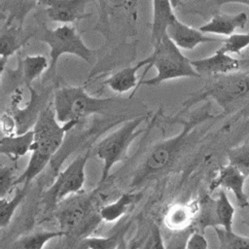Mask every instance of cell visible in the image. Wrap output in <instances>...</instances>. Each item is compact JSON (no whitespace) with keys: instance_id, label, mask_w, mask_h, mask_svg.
<instances>
[{"instance_id":"6da1fadb","label":"cell","mask_w":249,"mask_h":249,"mask_svg":"<svg viewBox=\"0 0 249 249\" xmlns=\"http://www.w3.org/2000/svg\"><path fill=\"white\" fill-rule=\"evenodd\" d=\"M115 102L114 98H101L89 94L85 86H62L53 92V108L61 124L76 126L81 120L91 115L104 114Z\"/></svg>"},{"instance_id":"7a4b0ae2","label":"cell","mask_w":249,"mask_h":249,"mask_svg":"<svg viewBox=\"0 0 249 249\" xmlns=\"http://www.w3.org/2000/svg\"><path fill=\"white\" fill-rule=\"evenodd\" d=\"M151 63L144 75L151 67H155L157 75L153 78L139 81L138 86L157 87L161 83L181 78H200L196 71L192 60L182 53L181 50L164 34L160 40L153 46L150 54Z\"/></svg>"},{"instance_id":"3957f363","label":"cell","mask_w":249,"mask_h":249,"mask_svg":"<svg viewBox=\"0 0 249 249\" xmlns=\"http://www.w3.org/2000/svg\"><path fill=\"white\" fill-rule=\"evenodd\" d=\"M209 118H212V116L207 111L198 114L191 118L188 122H183V127L178 134L157 143L149 151L142 165L136 171L132 185H139L150 176L168 167L176 159L196 126Z\"/></svg>"},{"instance_id":"277c9868","label":"cell","mask_w":249,"mask_h":249,"mask_svg":"<svg viewBox=\"0 0 249 249\" xmlns=\"http://www.w3.org/2000/svg\"><path fill=\"white\" fill-rule=\"evenodd\" d=\"M146 117L142 115L124 122L97 143L94 153L103 162L98 184H103L107 180L116 163L126 160L130 145L144 131L139 129V126Z\"/></svg>"},{"instance_id":"5b68a950","label":"cell","mask_w":249,"mask_h":249,"mask_svg":"<svg viewBox=\"0 0 249 249\" xmlns=\"http://www.w3.org/2000/svg\"><path fill=\"white\" fill-rule=\"evenodd\" d=\"M39 40L50 49L49 73H55L57 62L64 54L75 55L88 64H92L96 60L95 52L84 42L72 24H61L55 28L46 27Z\"/></svg>"},{"instance_id":"8992f818","label":"cell","mask_w":249,"mask_h":249,"mask_svg":"<svg viewBox=\"0 0 249 249\" xmlns=\"http://www.w3.org/2000/svg\"><path fill=\"white\" fill-rule=\"evenodd\" d=\"M215 78L217 79L214 82L192 94L183 102L182 112L201 100L211 98L226 113L229 112L231 105L249 95V71L235 72Z\"/></svg>"},{"instance_id":"52a82bcc","label":"cell","mask_w":249,"mask_h":249,"mask_svg":"<svg viewBox=\"0 0 249 249\" xmlns=\"http://www.w3.org/2000/svg\"><path fill=\"white\" fill-rule=\"evenodd\" d=\"M73 127L75 126L72 124H61L56 120L53 104L46 105L32 127L34 131L32 151L53 158L60 149L66 132Z\"/></svg>"},{"instance_id":"ba28073f","label":"cell","mask_w":249,"mask_h":249,"mask_svg":"<svg viewBox=\"0 0 249 249\" xmlns=\"http://www.w3.org/2000/svg\"><path fill=\"white\" fill-rule=\"evenodd\" d=\"M89 154L75 158L67 167L58 173L53 184L45 192L44 197L48 207H53L71 195L79 194L86 181V165Z\"/></svg>"},{"instance_id":"9c48e42d","label":"cell","mask_w":249,"mask_h":249,"mask_svg":"<svg viewBox=\"0 0 249 249\" xmlns=\"http://www.w3.org/2000/svg\"><path fill=\"white\" fill-rule=\"evenodd\" d=\"M90 0H39L47 17L54 22L72 24L89 16L87 7Z\"/></svg>"},{"instance_id":"30bf717a","label":"cell","mask_w":249,"mask_h":249,"mask_svg":"<svg viewBox=\"0 0 249 249\" xmlns=\"http://www.w3.org/2000/svg\"><path fill=\"white\" fill-rule=\"evenodd\" d=\"M206 211L200 218L201 225L213 228H222L227 231H231L235 209L231 204L225 190L220 189L217 197L206 204Z\"/></svg>"},{"instance_id":"8fae6325","label":"cell","mask_w":249,"mask_h":249,"mask_svg":"<svg viewBox=\"0 0 249 249\" xmlns=\"http://www.w3.org/2000/svg\"><path fill=\"white\" fill-rule=\"evenodd\" d=\"M247 176L234 165L228 163L221 166L210 184V191L223 189L231 191L240 208H246L249 200L245 194V181Z\"/></svg>"},{"instance_id":"7c38bea8","label":"cell","mask_w":249,"mask_h":249,"mask_svg":"<svg viewBox=\"0 0 249 249\" xmlns=\"http://www.w3.org/2000/svg\"><path fill=\"white\" fill-rule=\"evenodd\" d=\"M241 60L218 49L212 55L192 60V64L200 76L219 77L238 72Z\"/></svg>"},{"instance_id":"4fadbf2b","label":"cell","mask_w":249,"mask_h":249,"mask_svg":"<svg viewBox=\"0 0 249 249\" xmlns=\"http://www.w3.org/2000/svg\"><path fill=\"white\" fill-rule=\"evenodd\" d=\"M165 34L180 50L185 51H192L201 44L223 41L204 34L199 28H194L177 18L167 26Z\"/></svg>"},{"instance_id":"5bb4252c","label":"cell","mask_w":249,"mask_h":249,"mask_svg":"<svg viewBox=\"0 0 249 249\" xmlns=\"http://www.w3.org/2000/svg\"><path fill=\"white\" fill-rule=\"evenodd\" d=\"M27 35L22 26L18 24L5 23L0 34V70L3 74L8 59L14 55L28 41Z\"/></svg>"},{"instance_id":"9a60e30c","label":"cell","mask_w":249,"mask_h":249,"mask_svg":"<svg viewBox=\"0 0 249 249\" xmlns=\"http://www.w3.org/2000/svg\"><path fill=\"white\" fill-rule=\"evenodd\" d=\"M248 21V16L244 12L235 15L217 14L213 16L207 22L199 27L204 34H214L231 36L234 34L236 29L245 28Z\"/></svg>"},{"instance_id":"2e32d148","label":"cell","mask_w":249,"mask_h":249,"mask_svg":"<svg viewBox=\"0 0 249 249\" xmlns=\"http://www.w3.org/2000/svg\"><path fill=\"white\" fill-rule=\"evenodd\" d=\"M150 63L151 56L149 55L146 58L136 62L134 65L122 68L113 73L104 81L103 84L116 93L123 94L128 92L129 90L135 89L139 84L137 78L138 71L144 66L148 67Z\"/></svg>"},{"instance_id":"e0dca14e","label":"cell","mask_w":249,"mask_h":249,"mask_svg":"<svg viewBox=\"0 0 249 249\" xmlns=\"http://www.w3.org/2000/svg\"><path fill=\"white\" fill-rule=\"evenodd\" d=\"M34 143V131L29 129L23 133L2 135L0 140V154L8 157L13 161L31 153Z\"/></svg>"},{"instance_id":"ac0fdd59","label":"cell","mask_w":249,"mask_h":249,"mask_svg":"<svg viewBox=\"0 0 249 249\" xmlns=\"http://www.w3.org/2000/svg\"><path fill=\"white\" fill-rule=\"evenodd\" d=\"M170 0H152V31L153 46L165 34L167 26L176 18Z\"/></svg>"},{"instance_id":"d6986e66","label":"cell","mask_w":249,"mask_h":249,"mask_svg":"<svg viewBox=\"0 0 249 249\" xmlns=\"http://www.w3.org/2000/svg\"><path fill=\"white\" fill-rule=\"evenodd\" d=\"M89 209L88 202L74 201L56 213L59 230L67 235L74 231L84 221Z\"/></svg>"},{"instance_id":"ffe728a7","label":"cell","mask_w":249,"mask_h":249,"mask_svg":"<svg viewBox=\"0 0 249 249\" xmlns=\"http://www.w3.org/2000/svg\"><path fill=\"white\" fill-rule=\"evenodd\" d=\"M196 209L195 203L173 204L166 211L163 223L165 227L172 231L189 229L194 220Z\"/></svg>"},{"instance_id":"44dd1931","label":"cell","mask_w":249,"mask_h":249,"mask_svg":"<svg viewBox=\"0 0 249 249\" xmlns=\"http://www.w3.org/2000/svg\"><path fill=\"white\" fill-rule=\"evenodd\" d=\"M50 68V60L44 54H30L22 58L20 62V72L23 84L30 88L45 71Z\"/></svg>"},{"instance_id":"7402d4cb","label":"cell","mask_w":249,"mask_h":249,"mask_svg":"<svg viewBox=\"0 0 249 249\" xmlns=\"http://www.w3.org/2000/svg\"><path fill=\"white\" fill-rule=\"evenodd\" d=\"M138 198V196L135 194L124 193L115 201L102 206L99 210V218L107 223L115 222L122 218Z\"/></svg>"},{"instance_id":"603a6c76","label":"cell","mask_w":249,"mask_h":249,"mask_svg":"<svg viewBox=\"0 0 249 249\" xmlns=\"http://www.w3.org/2000/svg\"><path fill=\"white\" fill-rule=\"evenodd\" d=\"M63 236H67V234L60 230L35 231L18 237L11 249H44L45 245L52 239Z\"/></svg>"},{"instance_id":"cb8c5ba5","label":"cell","mask_w":249,"mask_h":249,"mask_svg":"<svg viewBox=\"0 0 249 249\" xmlns=\"http://www.w3.org/2000/svg\"><path fill=\"white\" fill-rule=\"evenodd\" d=\"M52 159L53 158L49 156L32 151L25 169L16 179L15 187L18 185L29 186V184L46 168Z\"/></svg>"},{"instance_id":"d4e9b609","label":"cell","mask_w":249,"mask_h":249,"mask_svg":"<svg viewBox=\"0 0 249 249\" xmlns=\"http://www.w3.org/2000/svg\"><path fill=\"white\" fill-rule=\"evenodd\" d=\"M129 223L119 229L110 236H89L79 241L76 249H115L118 243L124 237Z\"/></svg>"},{"instance_id":"484cf974","label":"cell","mask_w":249,"mask_h":249,"mask_svg":"<svg viewBox=\"0 0 249 249\" xmlns=\"http://www.w3.org/2000/svg\"><path fill=\"white\" fill-rule=\"evenodd\" d=\"M29 186L22 185L21 188L18 189L13 196L0 197V227L6 228L12 221L16 209L24 199L27 195Z\"/></svg>"},{"instance_id":"4316f807","label":"cell","mask_w":249,"mask_h":249,"mask_svg":"<svg viewBox=\"0 0 249 249\" xmlns=\"http://www.w3.org/2000/svg\"><path fill=\"white\" fill-rule=\"evenodd\" d=\"M219 249H249V236L235 233L233 231H227L222 228H214Z\"/></svg>"},{"instance_id":"83f0119b","label":"cell","mask_w":249,"mask_h":249,"mask_svg":"<svg viewBox=\"0 0 249 249\" xmlns=\"http://www.w3.org/2000/svg\"><path fill=\"white\" fill-rule=\"evenodd\" d=\"M227 157L229 163L234 165L249 177V140L240 146L229 149Z\"/></svg>"},{"instance_id":"f1b7e54d","label":"cell","mask_w":249,"mask_h":249,"mask_svg":"<svg viewBox=\"0 0 249 249\" xmlns=\"http://www.w3.org/2000/svg\"><path fill=\"white\" fill-rule=\"evenodd\" d=\"M247 47H249V32L234 33L227 37L222 41V46L219 49L230 54H239Z\"/></svg>"},{"instance_id":"f546056e","label":"cell","mask_w":249,"mask_h":249,"mask_svg":"<svg viewBox=\"0 0 249 249\" xmlns=\"http://www.w3.org/2000/svg\"><path fill=\"white\" fill-rule=\"evenodd\" d=\"M193 231L194 230L191 228L172 231V233L164 239L165 249H187L188 241Z\"/></svg>"},{"instance_id":"4dcf8cb0","label":"cell","mask_w":249,"mask_h":249,"mask_svg":"<svg viewBox=\"0 0 249 249\" xmlns=\"http://www.w3.org/2000/svg\"><path fill=\"white\" fill-rule=\"evenodd\" d=\"M17 177L14 175V169L9 166L1 165L0 168V197L8 196L11 190L15 187Z\"/></svg>"},{"instance_id":"1f68e13d","label":"cell","mask_w":249,"mask_h":249,"mask_svg":"<svg viewBox=\"0 0 249 249\" xmlns=\"http://www.w3.org/2000/svg\"><path fill=\"white\" fill-rule=\"evenodd\" d=\"M143 249H165L164 238L157 226H154L145 241Z\"/></svg>"},{"instance_id":"d6a6232c","label":"cell","mask_w":249,"mask_h":249,"mask_svg":"<svg viewBox=\"0 0 249 249\" xmlns=\"http://www.w3.org/2000/svg\"><path fill=\"white\" fill-rule=\"evenodd\" d=\"M187 249H208V241L200 231H194L189 238Z\"/></svg>"},{"instance_id":"836d02e7","label":"cell","mask_w":249,"mask_h":249,"mask_svg":"<svg viewBox=\"0 0 249 249\" xmlns=\"http://www.w3.org/2000/svg\"><path fill=\"white\" fill-rule=\"evenodd\" d=\"M1 128L3 135L17 134V123L13 115L4 113L1 118Z\"/></svg>"},{"instance_id":"e575fe53","label":"cell","mask_w":249,"mask_h":249,"mask_svg":"<svg viewBox=\"0 0 249 249\" xmlns=\"http://www.w3.org/2000/svg\"><path fill=\"white\" fill-rule=\"evenodd\" d=\"M106 3L115 6V7H121V6H125L128 4H132L131 0H104Z\"/></svg>"},{"instance_id":"d590c367","label":"cell","mask_w":249,"mask_h":249,"mask_svg":"<svg viewBox=\"0 0 249 249\" xmlns=\"http://www.w3.org/2000/svg\"><path fill=\"white\" fill-rule=\"evenodd\" d=\"M115 249H138L137 245H129L127 244V242L125 241L124 237L118 243V245L115 247Z\"/></svg>"},{"instance_id":"8d00e7d4","label":"cell","mask_w":249,"mask_h":249,"mask_svg":"<svg viewBox=\"0 0 249 249\" xmlns=\"http://www.w3.org/2000/svg\"><path fill=\"white\" fill-rule=\"evenodd\" d=\"M220 4H229V3H237L243 4L249 7V0H219Z\"/></svg>"},{"instance_id":"74e56055","label":"cell","mask_w":249,"mask_h":249,"mask_svg":"<svg viewBox=\"0 0 249 249\" xmlns=\"http://www.w3.org/2000/svg\"><path fill=\"white\" fill-rule=\"evenodd\" d=\"M182 0H170V3L172 5V8L173 9H176L178 6H180Z\"/></svg>"},{"instance_id":"f35d334b","label":"cell","mask_w":249,"mask_h":249,"mask_svg":"<svg viewBox=\"0 0 249 249\" xmlns=\"http://www.w3.org/2000/svg\"><path fill=\"white\" fill-rule=\"evenodd\" d=\"M246 208H247V209H248V211H249V203H248V206H247Z\"/></svg>"},{"instance_id":"ab89813d","label":"cell","mask_w":249,"mask_h":249,"mask_svg":"<svg viewBox=\"0 0 249 249\" xmlns=\"http://www.w3.org/2000/svg\"><path fill=\"white\" fill-rule=\"evenodd\" d=\"M133 1H136V0H131V2H133Z\"/></svg>"},{"instance_id":"60d3db41","label":"cell","mask_w":249,"mask_h":249,"mask_svg":"<svg viewBox=\"0 0 249 249\" xmlns=\"http://www.w3.org/2000/svg\"><path fill=\"white\" fill-rule=\"evenodd\" d=\"M248 178H249V177H248Z\"/></svg>"}]
</instances>
